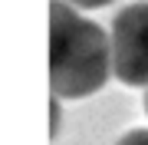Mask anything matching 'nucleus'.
<instances>
[{
  "mask_svg": "<svg viewBox=\"0 0 148 145\" xmlns=\"http://www.w3.org/2000/svg\"><path fill=\"white\" fill-rule=\"evenodd\" d=\"M112 76L109 33L66 0H49V89L56 99L95 96Z\"/></svg>",
  "mask_w": 148,
  "mask_h": 145,
  "instance_id": "f257e3e1",
  "label": "nucleus"
},
{
  "mask_svg": "<svg viewBox=\"0 0 148 145\" xmlns=\"http://www.w3.org/2000/svg\"><path fill=\"white\" fill-rule=\"evenodd\" d=\"M112 76L125 86H148V0L122 7L109 33Z\"/></svg>",
  "mask_w": 148,
  "mask_h": 145,
  "instance_id": "f03ea898",
  "label": "nucleus"
},
{
  "mask_svg": "<svg viewBox=\"0 0 148 145\" xmlns=\"http://www.w3.org/2000/svg\"><path fill=\"white\" fill-rule=\"evenodd\" d=\"M115 145H148V129H132V132H125Z\"/></svg>",
  "mask_w": 148,
  "mask_h": 145,
  "instance_id": "7ed1b4c3",
  "label": "nucleus"
},
{
  "mask_svg": "<svg viewBox=\"0 0 148 145\" xmlns=\"http://www.w3.org/2000/svg\"><path fill=\"white\" fill-rule=\"evenodd\" d=\"M69 7H76V10H99V7H109L115 3V0H66Z\"/></svg>",
  "mask_w": 148,
  "mask_h": 145,
  "instance_id": "20e7f679",
  "label": "nucleus"
},
{
  "mask_svg": "<svg viewBox=\"0 0 148 145\" xmlns=\"http://www.w3.org/2000/svg\"><path fill=\"white\" fill-rule=\"evenodd\" d=\"M145 112H148V89H145Z\"/></svg>",
  "mask_w": 148,
  "mask_h": 145,
  "instance_id": "39448f33",
  "label": "nucleus"
}]
</instances>
